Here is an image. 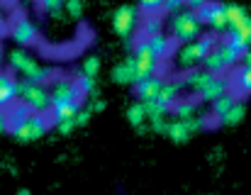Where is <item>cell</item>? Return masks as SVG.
<instances>
[{
  "mask_svg": "<svg viewBox=\"0 0 251 195\" xmlns=\"http://www.w3.org/2000/svg\"><path fill=\"white\" fill-rule=\"evenodd\" d=\"M180 86H183V83H178V81H164L156 100H161L164 105H168V107L173 110V105L180 100V98H178V93H180Z\"/></svg>",
  "mask_w": 251,
  "mask_h": 195,
  "instance_id": "obj_20",
  "label": "cell"
},
{
  "mask_svg": "<svg viewBox=\"0 0 251 195\" xmlns=\"http://www.w3.org/2000/svg\"><path fill=\"white\" fill-rule=\"evenodd\" d=\"M0 27H2V15H0Z\"/></svg>",
  "mask_w": 251,
  "mask_h": 195,
  "instance_id": "obj_41",
  "label": "cell"
},
{
  "mask_svg": "<svg viewBox=\"0 0 251 195\" xmlns=\"http://www.w3.org/2000/svg\"><path fill=\"white\" fill-rule=\"evenodd\" d=\"M20 88V98L22 102L32 110V112H39L44 115L47 110H51V91H47L44 86H37V83H29V81H20L17 83Z\"/></svg>",
  "mask_w": 251,
  "mask_h": 195,
  "instance_id": "obj_5",
  "label": "cell"
},
{
  "mask_svg": "<svg viewBox=\"0 0 251 195\" xmlns=\"http://www.w3.org/2000/svg\"><path fill=\"white\" fill-rule=\"evenodd\" d=\"M183 7H185V0H164V5H161V12L173 15V12H178V10H183Z\"/></svg>",
  "mask_w": 251,
  "mask_h": 195,
  "instance_id": "obj_32",
  "label": "cell"
},
{
  "mask_svg": "<svg viewBox=\"0 0 251 195\" xmlns=\"http://www.w3.org/2000/svg\"><path fill=\"white\" fill-rule=\"evenodd\" d=\"M93 117V112H90V107L88 110H81L78 115H76V127H83V124H88V120Z\"/></svg>",
  "mask_w": 251,
  "mask_h": 195,
  "instance_id": "obj_34",
  "label": "cell"
},
{
  "mask_svg": "<svg viewBox=\"0 0 251 195\" xmlns=\"http://www.w3.org/2000/svg\"><path fill=\"white\" fill-rule=\"evenodd\" d=\"M127 120H129V124L132 127H137V129H144V122L149 120V115H147V107H144V102H132L129 107H127Z\"/></svg>",
  "mask_w": 251,
  "mask_h": 195,
  "instance_id": "obj_21",
  "label": "cell"
},
{
  "mask_svg": "<svg viewBox=\"0 0 251 195\" xmlns=\"http://www.w3.org/2000/svg\"><path fill=\"white\" fill-rule=\"evenodd\" d=\"M49 76H51V71L49 69H44V66H37L25 81H29V83H37V86H44L47 81H49Z\"/></svg>",
  "mask_w": 251,
  "mask_h": 195,
  "instance_id": "obj_29",
  "label": "cell"
},
{
  "mask_svg": "<svg viewBox=\"0 0 251 195\" xmlns=\"http://www.w3.org/2000/svg\"><path fill=\"white\" fill-rule=\"evenodd\" d=\"M7 66L12 69V73H20L22 78H27L39 64L25 51V49H15V51H10V59H7Z\"/></svg>",
  "mask_w": 251,
  "mask_h": 195,
  "instance_id": "obj_13",
  "label": "cell"
},
{
  "mask_svg": "<svg viewBox=\"0 0 251 195\" xmlns=\"http://www.w3.org/2000/svg\"><path fill=\"white\" fill-rule=\"evenodd\" d=\"M161 78H147V81H139L134 86V93L139 98V102H149V100H156L159 98V91H161Z\"/></svg>",
  "mask_w": 251,
  "mask_h": 195,
  "instance_id": "obj_17",
  "label": "cell"
},
{
  "mask_svg": "<svg viewBox=\"0 0 251 195\" xmlns=\"http://www.w3.org/2000/svg\"><path fill=\"white\" fill-rule=\"evenodd\" d=\"M76 83H78V88H81V93H83V96H93V93H95V78H88V76L81 73Z\"/></svg>",
  "mask_w": 251,
  "mask_h": 195,
  "instance_id": "obj_31",
  "label": "cell"
},
{
  "mask_svg": "<svg viewBox=\"0 0 251 195\" xmlns=\"http://www.w3.org/2000/svg\"><path fill=\"white\" fill-rule=\"evenodd\" d=\"M244 117H247V105H244L242 100H237V105H234L225 117H220V124H225V127H234V124H239Z\"/></svg>",
  "mask_w": 251,
  "mask_h": 195,
  "instance_id": "obj_23",
  "label": "cell"
},
{
  "mask_svg": "<svg viewBox=\"0 0 251 195\" xmlns=\"http://www.w3.org/2000/svg\"><path fill=\"white\" fill-rule=\"evenodd\" d=\"M173 115H176V120H190V117L200 115L198 112V102L195 100H178L173 105Z\"/></svg>",
  "mask_w": 251,
  "mask_h": 195,
  "instance_id": "obj_22",
  "label": "cell"
},
{
  "mask_svg": "<svg viewBox=\"0 0 251 195\" xmlns=\"http://www.w3.org/2000/svg\"><path fill=\"white\" fill-rule=\"evenodd\" d=\"M10 37H12L20 47H32V44L39 39V29H37V24H34L32 20L17 17V20L12 22V27H10Z\"/></svg>",
  "mask_w": 251,
  "mask_h": 195,
  "instance_id": "obj_9",
  "label": "cell"
},
{
  "mask_svg": "<svg viewBox=\"0 0 251 195\" xmlns=\"http://www.w3.org/2000/svg\"><path fill=\"white\" fill-rule=\"evenodd\" d=\"M5 129H7V122H5V112L0 110V134H2Z\"/></svg>",
  "mask_w": 251,
  "mask_h": 195,
  "instance_id": "obj_37",
  "label": "cell"
},
{
  "mask_svg": "<svg viewBox=\"0 0 251 195\" xmlns=\"http://www.w3.org/2000/svg\"><path fill=\"white\" fill-rule=\"evenodd\" d=\"M112 81L120 86H134L137 83V73H134V59L129 56L127 61H122L120 66L112 69Z\"/></svg>",
  "mask_w": 251,
  "mask_h": 195,
  "instance_id": "obj_18",
  "label": "cell"
},
{
  "mask_svg": "<svg viewBox=\"0 0 251 195\" xmlns=\"http://www.w3.org/2000/svg\"><path fill=\"white\" fill-rule=\"evenodd\" d=\"M198 20L202 22V27H210L212 34H227L229 22H227V5L210 0L205 7L198 10Z\"/></svg>",
  "mask_w": 251,
  "mask_h": 195,
  "instance_id": "obj_6",
  "label": "cell"
},
{
  "mask_svg": "<svg viewBox=\"0 0 251 195\" xmlns=\"http://www.w3.org/2000/svg\"><path fill=\"white\" fill-rule=\"evenodd\" d=\"M47 120H44V115H39V112H34L29 120H25L20 127H15L12 129V134H15V139L17 142H22V144H29V142H37V139H42L44 134H47Z\"/></svg>",
  "mask_w": 251,
  "mask_h": 195,
  "instance_id": "obj_7",
  "label": "cell"
},
{
  "mask_svg": "<svg viewBox=\"0 0 251 195\" xmlns=\"http://www.w3.org/2000/svg\"><path fill=\"white\" fill-rule=\"evenodd\" d=\"M239 61H242V54H239L234 47H229L227 42H220V44H215V49L207 54V59L202 61V69L210 71V73H215V76H222V73H227L232 66H237Z\"/></svg>",
  "mask_w": 251,
  "mask_h": 195,
  "instance_id": "obj_3",
  "label": "cell"
},
{
  "mask_svg": "<svg viewBox=\"0 0 251 195\" xmlns=\"http://www.w3.org/2000/svg\"><path fill=\"white\" fill-rule=\"evenodd\" d=\"M168 32H171V37H173L176 42L188 44V42H195V39L202 37V22L198 20V12L183 7V10H178V12L171 15V20H168Z\"/></svg>",
  "mask_w": 251,
  "mask_h": 195,
  "instance_id": "obj_1",
  "label": "cell"
},
{
  "mask_svg": "<svg viewBox=\"0 0 251 195\" xmlns=\"http://www.w3.org/2000/svg\"><path fill=\"white\" fill-rule=\"evenodd\" d=\"M229 88H232V81L229 78H225V76H210V81L200 88V100H205V102H215L217 98L227 96L229 93Z\"/></svg>",
  "mask_w": 251,
  "mask_h": 195,
  "instance_id": "obj_11",
  "label": "cell"
},
{
  "mask_svg": "<svg viewBox=\"0 0 251 195\" xmlns=\"http://www.w3.org/2000/svg\"><path fill=\"white\" fill-rule=\"evenodd\" d=\"M161 5H164V0H139V10L144 15H156L161 10Z\"/></svg>",
  "mask_w": 251,
  "mask_h": 195,
  "instance_id": "obj_30",
  "label": "cell"
},
{
  "mask_svg": "<svg viewBox=\"0 0 251 195\" xmlns=\"http://www.w3.org/2000/svg\"><path fill=\"white\" fill-rule=\"evenodd\" d=\"M81 73L88 76V78H95L100 73V59L98 56H88L83 61V66H81Z\"/></svg>",
  "mask_w": 251,
  "mask_h": 195,
  "instance_id": "obj_27",
  "label": "cell"
},
{
  "mask_svg": "<svg viewBox=\"0 0 251 195\" xmlns=\"http://www.w3.org/2000/svg\"><path fill=\"white\" fill-rule=\"evenodd\" d=\"M51 120L54 124H61V122H71L76 120V115L81 112V102H51Z\"/></svg>",
  "mask_w": 251,
  "mask_h": 195,
  "instance_id": "obj_14",
  "label": "cell"
},
{
  "mask_svg": "<svg viewBox=\"0 0 251 195\" xmlns=\"http://www.w3.org/2000/svg\"><path fill=\"white\" fill-rule=\"evenodd\" d=\"M100 110H105V100H93L90 112H100Z\"/></svg>",
  "mask_w": 251,
  "mask_h": 195,
  "instance_id": "obj_36",
  "label": "cell"
},
{
  "mask_svg": "<svg viewBox=\"0 0 251 195\" xmlns=\"http://www.w3.org/2000/svg\"><path fill=\"white\" fill-rule=\"evenodd\" d=\"M207 2H210V0H185V7H188V10H193V12H198V10H200V7H205Z\"/></svg>",
  "mask_w": 251,
  "mask_h": 195,
  "instance_id": "obj_35",
  "label": "cell"
},
{
  "mask_svg": "<svg viewBox=\"0 0 251 195\" xmlns=\"http://www.w3.org/2000/svg\"><path fill=\"white\" fill-rule=\"evenodd\" d=\"M234 105H237V96H234V93H227V96L217 98V100L212 102V115L220 120V117H225V115H227Z\"/></svg>",
  "mask_w": 251,
  "mask_h": 195,
  "instance_id": "obj_24",
  "label": "cell"
},
{
  "mask_svg": "<svg viewBox=\"0 0 251 195\" xmlns=\"http://www.w3.org/2000/svg\"><path fill=\"white\" fill-rule=\"evenodd\" d=\"M2 112H5V122H7V129H10V132H12L15 127H20L25 120H29V117L34 115V112H32L22 100H17L15 105H10V107H7V110H2Z\"/></svg>",
  "mask_w": 251,
  "mask_h": 195,
  "instance_id": "obj_15",
  "label": "cell"
},
{
  "mask_svg": "<svg viewBox=\"0 0 251 195\" xmlns=\"http://www.w3.org/2000/svg\"><path fill=\"white\" fill-rule=\"evenodd\" d=\"M137 20H139V15H137V7L134 5H120L115 10V15H112V29H115V34H120L122 39H129L132 32L137 29Z\"/></svg>",
  "mask_w": 251,
  "mask_h": 195,
  "instance_id": "obj_8",
  "label": "cell"
},
{
  "mask_svg": "<svg viewBox=\"0 0 251 195\" xmlns=\"http://www.w3.org/2000/svg\"><path fill=\"white\" fill-rule=\"evenodd\" d=\"M66 12L71 17H81L83 15V0H66Z\"/></svg>",
  "mask_w": 251,
  "mask_h": 195,
  "instance_id": "obj_33",
  "label": "cell"
},
{
  "mask_svg": "<svg viewBox=\"0 0 251 195\" xmlns=\"http://www.w3.org/2000/svg\"><path fill=\"white\" fill-rule=\"evenodd\" d=\"M51 102H83V93L76 81L56 78L51 86Z\"/></svg>",
  "mask_w": 251,
  "mask_h": 195,
  "instance_id": "obj_10",
  "label": "cell"
},
{
  "mask_svg": "<svg viewBox=\"0 0 251 195\" xmlns=\"http://www.w3.org/2000/svg\"><path fill=\"white\" fill-rule=\"evenodd\" d=\"M237 88L242 96H251V66H242L239 73H237Z\"/></svg>",
  "mask_w": 251,
  "mask_h": 195,
  "instance_id": "obj_25",
  "label": "cell"
},
{
  "mask_svg": "<svg viewBox=\"0 0 251 195\" xmlns=\"http://www.w3.org/2000/svg\"><path fill=\"white\" fill-rule=\"evenodd\" d=\"M0 64H2V49H0Z\"/></svg>",
  "mask_w": 251,
  "mask_h": 195,
  "instance_id": "obj_40",
  "label": "cell"
},
{
  "mask_svg": "<svg viewBox=\"0 0 251 195\" xmlns=\"http://www.w3.org/2000/svg\"><path fill=\"white\" fill-rule=\"evenodd\" d=\"M242 61H244V66H251V49L244 54V56H242Z\"/></svg>",
  "mask_w": 251,
  "mask_h": 195,
  "instance_id": "obj_38",
  "label": "cell"
},
{
  "mask_svg": "<svg viewBox=\"0 0 251 195\" xmlns=\"http://www.w3.org/2000/svg\"><path fill=\"white\" fill-rule=\"evenodd\" d=\"M190 129H188V124H185V120H173V122H168L166 124V137L171 142H176V144H185L188 139H190Z\"/></svg>",
  "mask_w": 251,
  "mask_h": 195,
  "instance_id": "obj_19",
  "label": "cell"
},
{
  "mask_svg": "<svg viewBox=\"0 0 251 195\" xmlns=\"http://www.w3.org/2000/svg\"><path fill=\"white\" fill-rule=\"evenodd\" d=\"M27 2H32V0H27Z\"/></svg>",
  "mask_w": 251,
  "mask_h": 195,
  "instance_id": "obj_42",
  "label": "cell"
},
{
  "mask_svg": "<svg viewBox=\"0 0 251 195\" xmlns=\"http://www.w3.org/2000/svg\"><path fill=\"white\" fill-rule=\"evenodd\" d=\"M132 59H134L137 83H139V81H147V78H154L156 66H159V59H156V54L151 51V47H149L147 39H137V42H134V54H132ZM137 83H134V86H137Z\"/></svg>",
  "mask_w": 251,
  "mask_h": 195,
  "instance_id": "obj_4",
  "label": "cell"
},
{
  "mask_svg": "<svg viewBox=\"0 0 251 195\" xmlns=\"http://www.w3.org/2000/svg\"><path fill=\"white\" fill-rule=\"evenodd\" d=\"M37 2H39V7H42L47 15H51V17H59L61 10H66V0H37Z\"/></svg>",
  "mask_w": 251,
  "mask_h": 195,
  "instance_id": "obj_26",
  "label": "cell"
},
{
  "mask_svg": "<svg viewBox=\"0 0 251 195\" xmlns=\"http://www.w3.org/2000/svg\"><path fill=\"white\" fill-rule=\"evenodd\" d=\"M17 195H29V191H27V188H22V191H17Z\"/></svg>",
  "mask_w": 251,
  "mask_h": 195,
  "instance_id": "obj_39",
  "label": "cell"
},
{
  "mask_svg": "<svg viewBox=\"0 0 251 195\" xmlns=\"http://www.w3.org/2000/svg\"><path fill=\"white\" fill-rule=\"evenodd\" d=\"M147 42H149V47H151V51L156 54V59H159V61H161V59H166L168 54L173 51V47H176V39H173L171 34H164V32H159V34L149 37Z\"/></svg>",
  "mask_w": 251,
  "mask_h": 195,
  "instance_id": "obj_16",
  "label": "cell"
},
{
  "mask_svg": "<svg viewBox=\"0 0 251 195\" xmlns=\"http://www.w3.org/2000/svg\"><path fill=\"white\" fill-rule=\"evenodd\" d=\"M17 78L12 73H2L0 71V110H7L10 105L17 102L20 98V88H17Z\"/></svg>",
  "mask_w": 251,
  "mask_h": 195,
  "instance_id": "obj_12",
  "label": "cell"
},
{
  "mask_svg": "<svg viewBox=\"0 0 251 195\" xmlns=\"http://www.w3.org/2000/svg\"><path fill=\"white\" fill-rule=\"evenodd\" d=\"M161 32V20L156 17V15H147V22H144V39H149V37H154V34H159Z\"/></svg>",
  "mask_w": 251,
  "mask_h": 195,
  "instance_id": "obj_28",
  "label": "cell"
},
{
  "mask_svg": "<svg viewBox=\"0 0 251 195\" xmlns=\"http://www.w3.org/2000/svg\"><path fill=\"white\" fill-rule=\"evenodd\" d=\"M215 44H217V42H215V34H205V37H200V39H195V42L183 44L180 51H178V56H176L178 66L185 69V71H193L198 64H202V61L207 59V54L215 49Z\"/></svg>",
  "mask_w": 251,
  "mask_h": 195,
  "instance_id": "obj_2",
  "label": "cell"
}]
</instances>
